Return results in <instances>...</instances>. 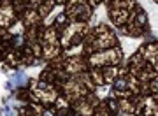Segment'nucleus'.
I'll return each instance as SVG.
<instances>
[{
    "label": "nucleus",
    "instance_id": "1",
    "mask_svg": "<svg viewBox=\"0 0 158 116\" xmlns=\"http://www.w3.org/2000/svg\"><path fill=\"white\" fill-rule=\"evenodd\" d=\"M111 19H113V23H116V25H127V21L130 19L128 16V11L127 9H111Z\"/></svg>",
    "mask_w": 158,
    "mask_h": 116
}]
</instances>
